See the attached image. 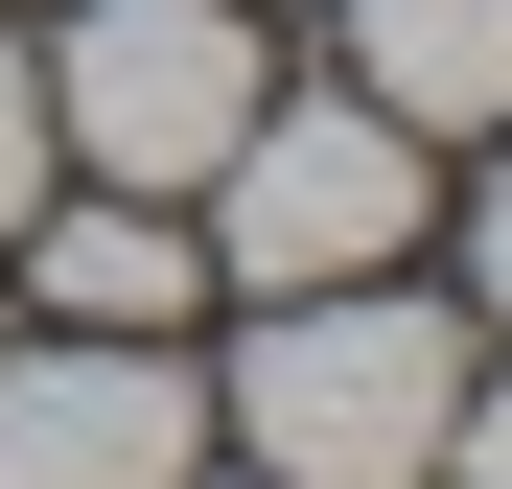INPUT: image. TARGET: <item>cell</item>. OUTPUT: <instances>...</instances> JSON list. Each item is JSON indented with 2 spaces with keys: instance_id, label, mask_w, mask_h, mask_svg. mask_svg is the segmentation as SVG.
I'll return each mask as SVG.
<instances>
[{
  "instance_id": "obj_5",
  "label": "cell",
  "mask_w": 512,
  "mask_h": 489,
  "mask_svg": "<svg viewBox=\"0 0 512 489\" xmlns=\"http://www.w3.org/2000/svg\"><path fill=\"white\" fill-rule=\"evenodd\" d=\"M350 70H373V117H512V0H350Z\"/></svg>"
},
{
  "instance_id": "obj_1",
  "label": "cell",
  "mask_w": 512,
  "mask_h": 489,
  "mask_svg": "<svg viewBox=\"0 0 512 489\" xmlns=\"http://www.w3.org/2000/svg\"><path fill=\"white\" fill-rule=\"evenodd\" d=\"M443 396H466V326L396 303V280H280V326H256L233 373V466L256 489H419L443 466Z\"/></svg>"
},
{
  "instance_id": "obj_3",
  "label": "cell",
  "mask_w": 512,
  "mask_h": 489,
  "mask_svg": "<svg viewBox=\"0 0 512 489\" xmlns=\"http://www.w3.org/2000/svg\"><path fill=\"white\" fill-rule=\"evenodd\" d=\"M233 117H256V24L233 0H94L47 47V140H94L117 187H210Z\"/></svg>"
},
{
  "instance_id": "obj_6",
  "label": "cell",
  "mask_w": 512,
  "mask_h": 489,
  "mask_svg": "<svg viewBox=\"0 0 512 489\" xmlns=\"http://www.w3.org/2000/svg\"><path fill=\"white\" fill-rule=\"evenodd\" d=\"M24 280H47L70 326H187V280H210V257L117 187V210H24Z\"/></svg>"
},
{
  "instance_id": "obj_2",
  "label": "cell",
  "mask_w": 512,
  "mask_h": 489,
  "mask_svg": "<svg viewBox=\"0 0 512 489\" xmlns=\"http://www.w3.org/2000/svg\"><path fill=\"white\" fill-rule=\"evenodd\" d=\"M210 187H233V233H210L233 280H373V257H419V117H373V94H256L210 140Z\"/></svg>"
},
{
  "instance_id": "obj_8",
  "label": "cell",
  "mask_w": 512,
  "mask_h": 489,
  "mask_svg": "<svg viewBox=\"0 0 512 489\" xmlns=\"http://www.w3.org/2000/svg\"><path fill=\"white\" fill-rule=\"evenodd\" d=\"M419 489H512V396H443V466Z\"/></svg>"
},
{
  "instance_id": "obj_10",
  "label": "cell",
  "mask_w": 512,
  "mask_h": 489,
  "mask_svg": "<svg viewBox=\"0 0 512 489\" xmlns=\"http://www.w3.org/2000/svg\"><path fill=\"white\" fill-rule=\"evenodd\" d=\"M187 489H210V466H187Z\"/></svg>"
},
{
  "instance_id": "obj_9",
  "label": "cell",
  "mask_w": 512,
  "mask_h": 489,
  "mask_svg": "<svg viewBox=\"0 0 512 489\" xmlns=\"http://www.w3.org/2000/svg\"><path fill=\"white\" fill-rule=\"evenodd\" d=\"M466 280H489V326H512V163H489V233H466Z\"/></svg>"
},
{
  "instance_id": "obj_7",
  "label": "cell",
  "mask_w": 512,
  "mask_h": 489,
  "mask_svg": "<svg viewBox=\"0 0 512 489\" xmlns=\"http://www.w3.org/2000/svg\"><path fill=\"white\" fill-rule=\"evenodd\" d=\"M47 210V47H0V233Z\"/></svg>"
},
{
  "instance_id": "obj_4",
  "label": "cell",
  "mask_w": 512,
  "mask_h": 489,
  "mask_svg": "<svg viewBox=\"0 0 512 489\" xmlns=\"http://www.w3.org/2000/svg\"><path fill=\"white\" fill-rule=\"evenodd\" d=\"M210 396L163 373V326H70V350L0 373V489H187Z\"/></svg>"
}]
</instances>
